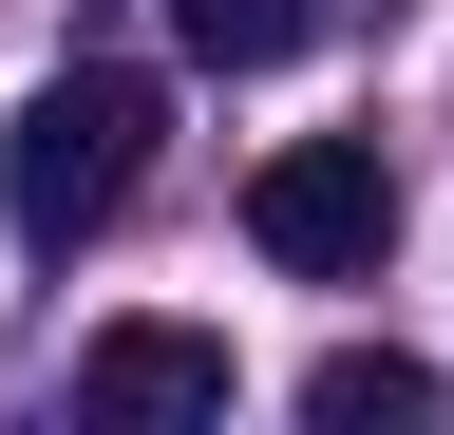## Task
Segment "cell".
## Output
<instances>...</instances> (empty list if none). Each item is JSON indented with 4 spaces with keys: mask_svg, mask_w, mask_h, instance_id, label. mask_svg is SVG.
<instances>
[{
    "mask_svg": "<svg viewBox=\"0 0 454 435\" xmlns=\"http://www.w3.org/2000/svg\"><path fill=\"white\" fill-rule=\"evenodd\" d=\"M303 416H322V435H435V360H397V341H340V360L303 378Z\"/></svg>",
    "mask_w": 454,
    "mask_h": 435,
    "instance_id": "277c9868",
    "label": "cell"
},
{
    "mask_svg": "<svg viewBox=\"0 0 454 435\" xmlns=\"http://www.w3.org/2000/svg\"><path fill=\"white\" fill-rule=\"evenodd\" d=\"M247 228H265V265H303V284H360V265L397 246V171L360 133H303V151L247 171Z\"/></svg>",
    "mask_w": 454,
    "mask_h": 435,
    "instance_id": "7a4b0ae2",
    "label": "cell"
},
{
    "mask_svg": "<svg viewBox=\"0 0 454 435\" xmlns=\"http://www.w3.org/2000/svg\"><path fill=\"white\" fill-rule=\"evenodd\" d=\"M152 133H170V95H152V76H114V58L38 76V95H20V133H0V208H20V246H38V265H76L114 208H133Z\"/></svg>",
    "mask_w": 454,
    "mask_h": 435,
    "instance_id": "6da1fadb",
    "label": "cell"
},
{
    "mask_svg": "<svg viewBox=\"0 0 454 435\" xmlns=\"http://www.w3.org/2000/svg\"><path fill=\"white\" fill-rule=\"evenodd\" d=\"M76 398L95 416H227V341H208V322H95Z\"/></svg>",
    "mask_w": 454,
    "mask_h": 435,
    "instance_id": "3957f363",
    "label": "cell"
},
{
    "mask_svg": "<svg viewBox=\"0 0 454 435\" xmlns=\"http://www.w3.org/2000/svg\"><path fill=\"white\" fill-rule=\"evenodd\" d=\"M170 38H190L208 76H265V58H303V38H322V0H170Z\"/></svg>",
    "mask_w": 454,
    "mask_h": 435,
    "instance_id": "5b68a950",
    "label": "cell"
}]
</instances>
